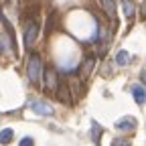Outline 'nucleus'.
Returning <instances> with one entry per match:
<instances>
[{
	"mask_svg": "<svg viewBox=\"0 0 146 146\" xmlns=\"http://www.w3.org/2000/svg\"><path fill=\"white\" fill-rule=\"evenodd\" d=\"M41 69H43L41 57L36 53H33L29 57V65H27V75H29L31 83H39L41 81Z\"/></svg>",
	"mask_w": 146,
	"mask_h": 146,
	"instance_id": "obj_1",
	"label": "nucleus"
},
{
	"mask_svg": "<svg viewBox=\"0 0 146 146\" xmlns=\"http://www.w3.org/2000/svg\"><path fill=\"white\" fill-rule=\"evenodd\" d=\"M36 35H39V25H36L35 21H31L27 25V29H25V47L27 49L33 47V43L36 41Z\"/></svg>",
	"mask_w": 146,
	"mask_h": 146,
	"instance_id": "obj_2",
	"label": "nucleus"
},
{
	"mask_svg": "<svg viewBox=\"0 0 146 146\" xmlns=\"http://www.w3.org/2000/svg\"><path fill=\"white\" fill-rule=\"evenodd\" d=\"M29 108L33 110L35 114H39V116H51L53 114V108L49 104H45V102H31Z\"/></svg>",
	"mask_w": 146,
	"mask_h": 146,
	"instance_id": "obj_3",
	"label": "nucleus"
},
{
	"mask_svg": "<svg viewBox=\"0 0 146 146\" xmlns=\"http://www.w3.org/2000/svg\"><path fill=\"white\" fill-rule=\"evenodd\" d=\"M45 83L55 94V89H57V85H59V79H57V71H55L53 67H47V71H45Z\"/></svg>",
	"mask_w": 146,
	"mask_h": 146,
	"instance_id": "obj_4",
	"label": "nucleus"
},
{
	"mask_svg": "<svg viewBox=\"0 0 146 146\" xmlns=\"http://www.w3.org/2000/svg\"><path fill=\"white\" fill-rule=\"evenodd\" d=\"M116 128H118V130H134V128H136V120L130 118V116H126V118L116 122Z\"/></svg>",
	"mask_w": 146,
	"mask_h": 146,
	"instance_id": "obj_5",
	"label": "nucleus"
},
{
	"mask_svg": "<svg viewBox=\"0 0 146 146\" xmlns=\"http://www.w3.org/2000/svg\"><path fill=\"white\" fill-rule=\"evenodd\" d=\"M14 138V132L10 128H4V130H0V144H10Z\"/></svg>",
	"mask_w": 146,
	"mask_h": 146,
	"instance_id": "obj_6",
	"label": "nucleus"
},
{
	"mask_svg": "<svg viewBox=\"0 0 146 146\" xmlns=\"http://www.w3.org/2000/svg\"><path fill=\"white\" fill-rule=\"evenodd\" d=\"M91 140L96 144H100V140H102V126L96 122H91Z\"/></svg>",
	"mask_w": 146,
	"mask_h": 146,
	"instance_id": "obj_7",
	"label": "nucleus"
},
{
	"mask_svg": "<svg viewBox=\"0 0 146 146\" xmlns=\"http://www.w3.org/2000/svg\"><path fill=\"white\" fill-rule=\"evenodd\" d=\"M122 4H124L126 18H134V2H132V0H122Z\"/></svg>",
	"mask_w": 146,
	"mask_h": 146,
	"instance_id": "obj_8",
	"label": "nucleus"
},
{
	"mask_svg": "<svg viewBox=\"0 0 146 146\" xmlns=\"http://www.w3.org/2000/svg\"><path fill=\"white\" fill-rule=\"evenodd\" d=\"M132 94H134L136 104H144V89H142V85H134L132 87Z\"/></svg>",
	"mask_w": 146,
	"mask_h": 146,
	"instance_id": "obj_9",
	"label": "nucleus"
},
{
	"mask_svg": "<svg viewBox=\"0 0 146 146\" xmlns=\"http://www.w3.org/2000/svg\"><path fill=\"white\" fill-rule=\"evenodd\" d=\"M128 61H130V53L122 49V51H120V53L116 55V63H118V65H126Z\"/></svg>",
	"mask_w": 146,
	"mask_h": 146,
	"instance_id": "obj_10",
	"label": "nucleus"
},
{
	"mask_svg": "<svg viewBox=\"0 0 146 146\" xmlns=\"http://www.w3.org/2000/svg\"><path fill=\"white\" fill-rule=\"evenodd\" d=\"M112 146H130V142L124 140V138H116V140L112 142Z\"/></svg>",
	"mask_w": 146,
	"mask_h": 146,
	"instance_id": "obj_11",
	"label": "nucleus"
},
{
	"mask_svg": "<svg viewBox=\"0 0 146 146\" xmlns=\"http://www.w3.org/2000/svg\"><path fill=\"white\" fill-rule=\"evenodd\" d=\"M21 146H35V142H33V138H23Z\"/></svg>",
	"mask_w": 146,
	"mask_h": 146,
	"instance_id": "obj_12",
	"label": "nucleus"
},
{
	"mask_svg": "<svg viewBox=\"0 0 146 146\" xmlns=\"http://www.w3.org/2000/svg\"><path fill=\"white\" fill-rule=\"evenodd\" d=\"M0 51H2V41H0Z\"/></svg>",
	"mask_w": 146,
	"mask_h": 146,
	"instance_id": "obj_13",
	"label": "nucleus"
},
{
	"mask_svg": "<svg viewBox=\"0 0 146 146\" xmlns=\"http://www.w3.org/2000/svg\"><path fill=\"white\" fill-rule=\"evenodd\" d=\"M114 2H116V0H114Z\"/></svg>",
	"mask_w": 146,
	"mask_h": 146,
	"instance_id": "obj_14",
	"label": "nucleus"
}]
</instances>
